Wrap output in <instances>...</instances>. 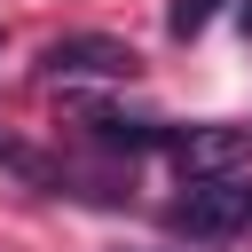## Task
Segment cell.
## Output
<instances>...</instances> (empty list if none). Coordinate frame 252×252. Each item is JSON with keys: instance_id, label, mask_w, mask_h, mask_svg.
<instances>
[{"instance_id": "1", "label": "cell", "mask_w": 252, "mask_h": 252, "mask_svg": "<svg viewBox=\"0 0 252 252\" xmlns=\"http://www.w3.org/2000/svg\"><path fill=\"white\" fill-rule=\"evenodd\" d=\"M173 228L189 244H236V236H252V173L244 165L236 173H197L181 189V205H173Z\"/></svg>"}, {"instance_id": "2", "label": "cell", "mask_w": 252, "mask_h": 252, "mask_svg": "<svg viewBox=\"0 0 252 252\" xmlns=\"http://www.w3.org/2000/svg\"><path fill=\"white\" fill-rule=\"evenodd\" d=\"M39 71L47 79H134L142 55L126 39H102V32H63V39L39 47Z\"/></svg>"}, {"instance_id": "3", "label": "cell", "mask_w": 252, "mask_h": 252, "mask_svg": "<svg viewBox=\"0 0 252 252\" xmlns=\"http://www.w3.org/2000/svg\"><path fill=\"white\" fill-rule=\"evenodd\" d=\"M165 150H173V165H181V181H197V173H236L244 158H252V126H165Z\"/></svg>"}, {"instance_id": "4", "label": "cell", "mask_w": 252, "mask_h": 252, "mask_svg": "<svg viewBox=\"0 0 252 252\" xmlns=\"http://www.w3.org/2000/svg\"><path fill=\"white\" fill-rule=\"evenodd\" d=\"M87 134L102 150H165V126L158 118H110V110H87Z\"/></svg>"}, {"instance_id": "5", "label": "cell", "mask_w": 252, "mask_h": 252, "mask_svg": "<svg viewBox=\"0 0 252 252\" xmlns=\"http://www.w3.org/2000/svg\"><path fill=\"white\" fill-rule=\"evenodd\" d=\"M213 16H220V0H173V8H165V32L189 39V32H205Z\"/></svg>"}, {"instance_id": "6", "label": "cell", "mask_w": 252, "mask_h": 252, "mask_svg": "<svg viewBox=\"0 0 252 252\" xmlns=\"http://www.w3.org/2000/svg\"><path fill=\"white\" fill-rule=\"evenodd\" d=\"M244 32H252V0H244Z\"/></svg>"}]
</instances>
